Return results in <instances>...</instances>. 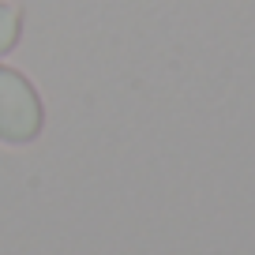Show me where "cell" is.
Wrapping results in <instances>:
<instances>
[{
    "label": "cell",
    "instance_id": "6da1fadb",
    "mask_svg": "<svg viewBox=\"0 0 255 255\" xmlns=\"http://www.w3.org/2000/svg\"><path fill=\"white\" fill-rule=\"evenodd\" d=\"M41 128H45V109L34 83L23 72L0 64V143L26 146L41 135Z\"/></svg>",
    "mask_w": 255,
    "mask_h": 255
},
{
    "label": "cell",
    "instance_id": "7a4b0ae2",
    "mask_svg": "<svg viewBox=\"0 0 255 255\" xmlns=\"http://www.w3.org/2000/svg\"><path fill=\"white\" fill-rule=\"evenodd\" d=\"M19 34H23V15L8 0H0V56H8L19 45Z\"/></svg>",
    "mask_w": 255,
    "mask_h": 255
}]
</instances>
